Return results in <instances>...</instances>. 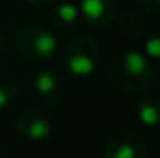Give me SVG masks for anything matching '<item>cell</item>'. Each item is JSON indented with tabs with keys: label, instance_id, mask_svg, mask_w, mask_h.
I'll return each mask as SVG.
<instances>
[{
	"label": "cell",
	"instance_id": "cell-1",
	"mask_svg": "<svg viewBox=\"0 0 160 158\" xmlns=\"http://www.w3.org/2000/svg\"><path fill=\"white\" fill-rule=\"evenodd\" d=\"M155 78L153 63L138 50L121 52L106 71L108 86L125 95H142L149 91Z\"/></svg>",
	"mask_w": 160,
	"mask_h": 158
},
{
	"label": "cell",
	"instance_id": "cell-2",
	"mask_svg": "<svg viewBox=\"0 0 160 158\" xmlns=\"http://www.w3.org/2000/svg\"><path fill=\"white\" fill-rule=\"evenodd\" d=\"M9 43L15 54L28 62H45L58 50L56 36L38 22H24L13 28Z\"/></svg>",
	"mask_w": 160,
	"mask_h": 158
},
{
	"label": "cell",
	"instance_id": "cell-3",
	"mask_svg": "<svg viewBox=\"0 0 160 158\" xmlns=\"http://www.w3.org/2000/svg\"><path fill=\"white\" fill-rule=\"evenodd\" d=\"M101 60V45L89 34H77L67 39L62 50V63L65 71L77 80L89 78Z\"/></svg>",
	"mask_w": 160,
	"mask_h": 158
},
{
	"label": "cell",
	"instance_id": "cell-4",
	"mask_svg": "<svg viewBox=\"0 0 160 158\" xmlns=\"http://www.w3.org/2000/svg\"><path fill=\"white\" fill-rule=\"evenodd\" d=\"M13 128H15L17 136L22 141H26V143H43L52 136L54 121L41 108H26L15 117Z\"/></svg>",
	"mask_w": 160,
	"mask_h": 158
},
{
	"label": "cell",
	"instance_id": "cell-5",
	"mask_svg": "<svg viewBox=\"0 0 160 158\" xmlns=\"http://www.w3.org/2000/svg\"><path fill=\"white\" fill-rule=\"evenodd\" d=\"M149 149L145 140L134 130L114 132L102 149V158H147Z\"/></svg>",
	"mask_w": 160,
	"mask_h": 158
},
{
	"label": "cell",
	"instance_id": "cell-6",
	"mask_svg": "<svg viewBox=\"0 0 160 158\" xmlns=\"http://www.w3.org/2000/svg\"><path fill=\"white\" fill-rule=\"evenodd\" d=\"M32 93L43 108H54L63 95V82L60 75L48 67L39 69L32 80Z\"/></svg>",
	"mask_w": 160,
	"mask_h": 158
},
{
	"label": "cell",
	"instance_id": "cell-7",
	"mask_svg": "<svg viewBox=\"0 0 160 158\" xmlns=\"http://www.w3.org/2000/svg\"><path fill=\"white\" fill-rule=\"evenodd\" d=\"M78 13L86 26L104 30L118 17V0H80Z\"/></svg>",
	"mask_w": 160,
	"mask_h": 158
},
{
	"label": "cell",
	"instance_id": "cell-8",
	"mask_svg": "<svg viewBox=\"0 0 160 158\" xmlns=\"http://www.w3.org/2000/svg\"><path fill=\"white\" fill-rule=\"evenodd\" d=\"M48 21H50V26L54 30H58V32H71L80 22L78 6H75L73 2H56L54 6H50Z\"/></svg>",
	"mask_w": 160,
	"mask_h": 158
},
{
	"label": "cell",
	"instance_id": "cell-9",
	"mask_svg": "<svg viewBox=\"0 0 160 158\" xmlns=\"http://www.w3.org/2000/svg\"><path fill=\"white\" fill-rule=\"evenodd\" d=\"M116 26L123 37L132 41H143L145 36L149 34L147 21L138 13H123L116 17Z\"/></svg>",
	"mask_w": 160,
	"mask_h": 158
},
{
	"label": "cell",
	"instance_id": "cell-10",
	"mask_svg": "<svg viewBox=\"0 0 160 158\" xmlns=\"http://www.w3.org/2000/svg\"><path fill=\"white\" fill-rule=\"evenodd\" d=\"M136 117L147 128L160 126V97L143 95L136 102Z\"/></svg>",
	"mask_w": 160,
	"mask_h": 158
},
{
	"label": "cell",
	"instance_id": "cell-11",
	"mask_svg": "<svg viewBox=\"0 0 160 158\" xmlns=\"http://www.w3.org/2000/svg\"><path fill=\"white\" fill-rule=\"evenodd\" d=\"M19 97V84L11 75L0 73V110H6L17 102Z\"/></svg>",
	"mask_w": 160,
	"mask_h": 158
},
{
	"label": "cell",
	"instance_id": "cell-12",
	"mask_svg": "<svg viewBox=\"0 0 160 158\" xmlns=\"http://www.w3.org/2000/svg\"><path fill=\"white\" fill-rule=\"evenodd\" d=\"M143 48H145V54H147L149 58L160 62V28L145 36V39H143Z\"/></svg>",
	"mask_w": 160,
	"mask_h": 158
},
{
	"label": "cell",
	"instance_id": "cell-13",
	"mask_svg": "<svg viewBox=\"0 0 160 158\" xmlns=\"http://www.w3.org/2000/svg\"><path fill=\"white\" fill-rule=\"evenodd\" d=\"M134 4L140 9V13L160 19V0H134Z\"/></svg>",
	"mask_w": 160,
	"mask_h": 158
},
{
	"label": "cell",
	"instance_id": "cell-14",
	"mask_svg": "<svg viewBox=\"0 0 160 158\" xmlns=\"http://www.w3.org/2000/svg\"><path fill=\"white\" fill-rule=\"evenodd\" d=\"M8 63V41L4 37V34L0 32V69Z\"/></svg>",
	"mask_w": 160,
	"mask_h": 158
},
{
	"label": "cell",
	"instance_id": "cell-15",
	"mask_svg": "<svg viewBox=\"0 0 160 158\" xmlns=\"http://www.w3.org/2000/svg\"><path fill=\"white\" fill-rule=\"evenodd\" d=\"M22 2H26V4H30V6H39V7H50V6H54L58 0H22Z\"/></svg>",
	"mask_w": 160,
	"mask_h": 158
}]
</instances>
